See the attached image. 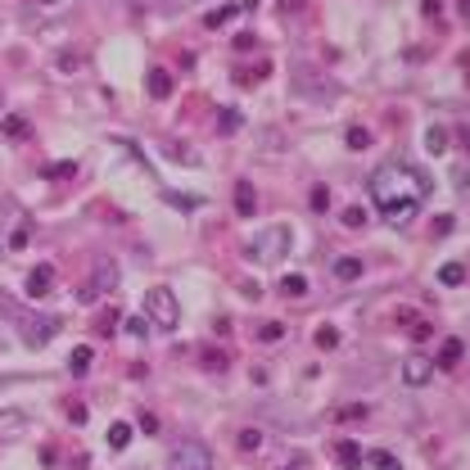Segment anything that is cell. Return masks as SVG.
Masks as SVG:
<instances>
[{
	"instance_id": "1",
	"label": "cell",
	"mask_w": 470,
	"mask_h": 470,
	"mask_svg": "<svg viewBox=\"0 0 470 470\" xmlns=\"http://www.w3.org/2000/svg\"><path fill=\"white\" fill-rule=\"evenodd\" d=\"M366 190H371V204L380 208V217H385V222H393V226H407V222L416 217V208L430 200L435 181H430L420 168H407V163H385L380 172H371Z\"/></svg>"
},
{
	"instance_id": "2",
	"label": "cell",
	"mask_w": 470,
	"mask_h": 470,
	"mask_svg": "<svg viewBox=\"0 0 470 470\" xmlns=\"http://www.w3.org/2000/svg\"><path fill=\"white\" fill-rule=\"evenodd\" d=\"M145 317H150L158 330H177V321H181V303H177V294L163 290V285L150 290V294H145Z\"/></svg>"
},
{
	"instance_id": "3",
	"label": "cell",
	"mask_w": 470,
	"mask_h": 470,
	"mask_svg": "<svg viewBox=\"0 0 470 470\" xmlns=\"http://www.w3.org/2000/svg\"><path fill=\"white\" fill-rule=\"evenodd\" d=\"M168 470H213V452L200 439H181L168 452Z\"/></svg>"
},
{
	"instance_id": "4",
	"label": "cell",
	"mask_w": 470,
	"mask_h": 470,
	"mask_svg": "<svg viewBox=\"0 0 470 470\" xmlns=\"http://www.w3.org/2000/svg\"><path fill=\"white\" fill-rule=\"evenodd\" d=\"M118 285V267H114V258H100L95 263V276L86 280V290H82V303H95V299H104L109 290Z\"/></svg>"
},
{
	"instance_id": "5",
	"label": "cell",
	"mask_w": 470,
	"mask_h": 470,
	"mask_svg": "<svg viewBox=\"0 0 470 470\" xmlns=\"http://www.w3.org/2000/svg\"><path fill=\"white\" fill-rule=\"evenodd\" d=\"M285 249H290V231L276 226V231H267L263 240L253 244V258H263V263H276V258H285Z\"/></svg>"
},
{
	"instance_id": "6",
	"label": "cell",
	"mask_w": 470,
	"mask_h": 470,
	"mask_svg": "<svg viewBox=\"0 0 470 470\" xmlns=\"http://www.w3.org/2000/svg\"><path fill=\"white\" fill-rule=\"evenodd\" d=\"M55 290V263H36L28 271V299H45Z\"/></svg>"
},
{
	"instance_id": "7",
	"label": "cell",
	"mask_w": 470,
	"mask_h": 470,
	"mask_svg": "<svg viewBox=\"0 0 470 470\" xmlns=\"http://www.w3.org/2000/svg\"><path fill=\"white\" fill-rule=\"evenodd\" d=\"M59 330V321H50V317H32V321H23V339L32 344V349H41L45 339H50Z\"/></svg>"
},
{
	"instance_id": "8",
	"label": "cell",
	"mask_w": 470,
	"mask_h": 470,
	"mask_svg": "<svg viewBox=\"0 0 470 470\" xmlns=\"http://www.w3.org/2000/svg\"><path fill=\"white\" fill-rule=\"evenodd\" d=\"M430 376H435V362H430V357H412V362H403V385L420 389V385H430Z\"/></svg>"
},
{
	"instance_id": "9",
	"label": "cell",
	"mask_w": 470,
	"mask_h": 470,
	"mask_svg": "<svg viewBox=\"0 0 470 470\" xmlns=\"http://www.w3.org/2000/svg\"><path fill=\"white\" fill-rule=\"evenodd\" d=\"M145 91H150V100H168V95H172V77L163 68H150V72H145Z\"/></svg>"
},
{
	"instance_id": "10",
	"label": "cell",
	"mask_w": 470,
	"mask_h": 470,
	"mask_svg": "<svg viewBox=\"0 0 470 470\" xmlns=\"http://www.w3.org/2000/svg\"><path fill=\"white\" fill-rule=\"evenodd\" d=\"M253 208H258L253 181H235V213H240V217H253Z\"/></svg>"
},
{
	"instance_id": "11",
	"label": "cell",
	"mask_w": 470,
	"mask_h": 470,
	"mask_svg": "<svg viewBox=\"0 0 470 470\" xmlns=\"http://www.w3.org/2000/svg\"><path fill=\"white\" fill-rule=\"evenodd\" d=\"M335 457H339V466H344V470L362 466V448H357L353 439H339V443H335Z\"/></svg>"
},
{
	"instance_id": "12",
	"label": "cell",
	"mask_w": 470,
	"mask_h": 470,
	"mask_svg": "<svg viewBox=\"0 0 470 470\" xmlns=\"http://www.w3.org/2000/svg\"><path fill=\"white\" fill-rule=\"evenodd\" d=\"M91 362H95V353L91 349H86V344H82V349H72V357H68V371H72V376H91Z\"/></svg>"
},
{
	"instance_id": "13",
	"label": "cell",
	"mask_w": 470,
	"mask_h": 470,
	"mask_svg": "<svg viewBox=\"0 0 470 470\" xmlns=\"http://www.w3.org/2000/svg\"><path fill=\"white\" fill-rule=\"evenodd\" d=\"M461 353H466V344H461V339H443V349H439V362H435V366H448V371H452L457 362H461Z\"/></svg>"
},
{
	"instance_id": "14",
	"label": "cell",
	"mask_w": 470,
	"mask_h": 470,
	"mask_svg": "<svg viewBox=\"0 0 470 470\" xmlns=\"http://www.w3.org/2000/svg\"><path fill=\"white\" fill-rule=\"evenodd\" d=\"M330 271H335V280H357L362 276V258H335Z\"/></svg>"
},
{
	"instance_id": "15",
	"label": "cell",
	"mask_w": 470,
	"mask_h": 470,
	"mask_svg": "<svg viewBox=\"0 0 470 470\" xmlns=\"http://www.w3.org/2000/svg\"><path fill=\"white\" fill-rule=\"evenodd\" d=\"M131 435H136V430L127 425V420H114V425H109V448H127V443H131Z\"/></svg>"
},
{
	"instance_id": "16",
	"label": "cell",
	"mask_w": 470,
	"mask_h": 470,
	"mask_svg": "<svg viewBox=\"0 0 470 470\" xmlns=\"http://www.w3.org/2000/svg\"><path fill=\"white\" fill-rule=\"evenodd\" d=\"M235 443H240V452H258V448H263V430H258V425H244L240 435H235Z\"/></svg>"
},
{
	"instance_id": "17",
	"label": "cell",
	"mask_w": 470,
	"mask_h": 470,
	"mask_svg": "<svg viewBox=\"0 0 470 470\" xmlns=\"http://www.w3.org/2000/svg\"><path fill=\"white\" fill-rule=\"evenodd\" d=\"M403 321H407V335H412L416 344H420V339H430V335H435V326H430V321H425V317H403Z\"/></svg>"
},
{
	"instance_id": "18",
	"label": "cell",
	"mask_w": 470,
	"mask_h": 470,
	"mask_svg": "<svg viewBox=\"0 0 470 470\" xmlns=\"http://www.w3.org/2000/svg\"><path fill=\"white\" fill-rule=\"evenodd\" d=\"M23 425H28L23 412H5V416H0V439H14V430H23Z\"/></svg>"
},
{
	"instance_id": "19",
	"label": "cell",
	"mask_w": 470,
	"mask_h": 470,
	"mask_svg": "<svg viewBox=\"0 0 470 470\" xmlns=\"http://www.w3.org/2000/svg\"><path fill=\"white\" fill-rule=\"evenodd\" d=\"M425 150H430V154H443V150H448V127H430Z\"/></svg>"
},
{
	"instance_id": "20",
	"label": "cell",
	"mask_w": 470,
	"mask_h": 470,
	"mask_svg": "<svg viewBox=\"0 0 470 470\" xmlns=\"http://www.w3.org/2000/svg\"><path fill=\"white\" fill-rule=\"evenodd\" d=\"M439 280H443V285H461V280H466V267H461V263H443V267H439Z\"/></svg>"
},
{
	"instance_id": "21",
	"label": "cell",
	"mask_w": 470,
	"mask_h": 470,
	"mask_svg": "<svg viewBox=\"0 0 470 470\" xmlns=\"http://www.w3.org/2000/svg\"><path fill=\"white\" fill-rule=\"evenodd\" d=\"M366 461H371V466H376V470H403V461H398V457H393V452H380V448H376V452H371V457H366Z\"/></svg>"
},
{
	"instance_id": "22",
	"label": "cell",
	"mask_w": 470,
	"mask_h": 470,
	"mask_svg": "<svg viewBox=\"0 0 470 470\" xmlns=\"http://www.w3.org/2000/svg\"><path fill=\"white\" fill-rule=\"evenodd\" d=\"M231 18H235V0L222 5V9H213V14H204V28H222V23H231Z\"/></svg>"
},
{
	"instance_id": "23",
	"label": "cell",
	"mask_w": 470,
	"mask_h": 470,
	"mask_svg": "<svg viewBox=\"0 0 470 470\" xmlns=\"http://www.w3.org/2000/svg\"><path fill=\"white\" fill-rule=\"evenodd\" d=\"M5 136H9V141H23V136H32L28 118H5Z\"/></svg>"
},
{
	"instance_id": "24",
	"label": "cell",
	"mask_w": 470,
	"mask_h": 470,
	"mask_svg": "<svg viewBox=\"0 0 470 470\" xmlns=\"http://www.w3.org/2000/svg\"><path fill=\"white\" fill-rule=\"evenodd\" d=\"M280 294H285V299H299V294H307V280L303 276H285L280 280Z\"/></svg>"
},
{
	"instance_id": "25",
	"label": "cell",
	"mask_w": 470,
	"mask_h": 470,
	"mask_svg": "<svg viewBox=\"0 0 470 470\" xmlns=\"http://www.w3.org/2000/svg\"><path fill=\"white\" fill-rule=\"evenodd\" d=\"M349 150H357V154L371 150V131L366 127H349Z\"/></svg>"
},
{
	"instance_id": "26",
	"label": "cell",
	"mask_w": 470,
	"mask_h": 470,
	"mask_svg": "<svg viewBox=\"0 0 470 470\" xmlns=\"http://www.w3.org/2000/svg\"><path fill=\"white\" fill-rule=\"evenodd\" d=\"M317 349H326V353L339 349V330H335V326H321V330H317Z\"/></svg>"
},
{
	"instance_id": "27",
	"label": "cell",
	"mask_w": 470,
	"mask_h": 470,
	"mask_svg": "<svg viewBox=\"0 0 470 470\" xmlns=\"http://www.w3.org/2000/svg\"><path fill=\"white\" fill-rule=\"evenodd\" d=\"M258 339H263V344H276V339H285V326H280V321H267V326L258 330Z\"/></svg>"
},
{
	"instance_id": "28",
	"label": "cell",
	"mask_w": 470,
	"mask_h": 470,
	"mask_svg": "<svg viewBox=\"0 0 470 470\" xmlns=\"http://www.w3.org/2000/svg\"><path fill=\"white\" fill-rule=\"evenodd\" d=\"M344 226H349V231H362V226H366V213H362V208H349V213H344Z\"/></svg>"
},
{
	"instance_id": "29",
	"label": "cell",
	"mask_w": 470,
	"mask_h": 470,
	"mask_svg": "<svg viewBox=\"0 0 470 470\" xmlns=\"http://www.w3.org/2000/svg\"><path fill=\"white\" fill-rule=\"evenodd\" d=\"M28 240H32V231H28V226H18L14 235H9V249H14V253H18V249H28Z\"/></svg>"
},
{
	"instance_id": "30",
	"label": "cell",
	"mask_w": 470,
	"mask_h": 470,
	"mask_svg": "<svg viewBox=\"0 0 470 470\" xmlns=\"http://www.w3.org/2000/svg\"><path fill=\"white\" fill-rule=\"evenodd\" d=\"M204 366H208V371H226V357H222L217 349H208V353H204Z\"/></svg>"
},
{
	"instance_id": "31",
	"label": "cell",
	"mask_w": 470,
	"mask_h": 470,
	"mask_svg": "<svg viewBox=\"0 0 470 470\" xmlns=\"http://www.w3.org/2000/svg\"><path fill=\"white\" fill-rule=\"evenodd\" d=\"M326 204H330V190H326V185H317V190H312V208H317V213H326Z\"/></svg>"
},
{
	"instance_id": "32",
	"label": "cell",
	"mask_w": 470,
	"mask_h": 470,
	"mask_svg": "<svg viewBox=\"0 0 470 470\" xmlns=\"http://www.w3.org/2000/svg\"><path fill=\"white\" fill-rule=\"evenodd\" d=\"M217 127H222V131H235V127H240V114H235V109H226V114L217 118Z\"/></svg>"
},
{
	"instance_id": "33",
	"label": "cell",
	"mask_w": 470,
	"mask_h": 470,
	"mask_svg": "<svg viewBox=\"0 0 470 470\" xmlns=\"http://www.w3.org/2000/svg\"><path fill=\"white\" fill-rule=\"evenodd\" d=\"M335 416H339V420H362V416H366V407H339Z\"/></svg>"
},
{
	"instance_id": "34",
	"label": "cell",
	"mask_w": 470,
	"mask_h": 470,
	"mask_svg": "<svg viewBox=\"0 0 470 470\" xmlns=\"http://www.w3.org/2000/svg\"><path fill=\"white\" fill-rule=\"evenodd\" d=\"M68 420H72V425H82V420H86V407H82V403H68Z\"/></svg>"
},
{
	"instance_id": "35",
	"label": "cell",
	"mask_w": 470,
	"mask_h": 470,
	"mask_svg": "<svg viewBox=\"0 0 470 470\" xmlns=\"http://www.w3.org/2000/svg\"><path fill=\"white\" fill-rule=\"evenodd\" d=\"M72 172H77V163H55V168H50V181H55V177H72Z\"/></svg>"
},
{
	"instance_id": "36",
	"label": "cell",
	"mask_w": 470,
	"mask_h": 470,
	"mask_svg": "<svg viewBox=\"0 0 470 470\" xmlns=\"http://www.w3.org/2000/svg\"><path fill=\"white\" fill-rule=\"evenodd\" d=\"M77 64H82L77 55H59V68H64V72H77Z\"/></svg>"
},
{
	"instance_id": "37",
	"label": "cell",
	"mask_w": 470,
	"mask_h": 470,
	"mask_svg": "<svg viewBox=\"0 0 470 470\" xmlns=\"http://www.w3.org/2000/svg\"><path fill=\"white\" fill-rule=\"evenodd\" d=\"M141 430H145V435H154V430H158V420H154V412H145V416H141Z\"/></svg>"
},
{
	"instance_id": "38",
	"label": "cell",
	"mask_w": 470,
	"mask_h": 470,
	"mask_svg": "<svg viewBox=\"0 0 470 470\" xmlns=\"http://www.w3.org/2000/svg\"><path fill=\"white\" fill-rule=\"evenodd\" d=\"M461 18H470V0H461Z\"/></svg>"
},
{
	"instance_id": "39",
	"label": "cell",
	"mask_w": 470,
	"mask_h": 470,
	"mask_svg": "<svg viewBox=\"0 0 470 470\" xmlns=\"http://www.w3.org/2000/svg\"><path fill=\"white\" fill-rule=\"evenodd\" d=\"M36 5H59V0H36Z\"/></svg>"
}]
</instances>
